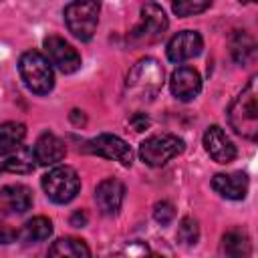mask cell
Returning a JSON list of instances; mask_svg holds the SVG:
<instances>
[{
	"instance_id": "4316f807",
	"label": "cell",
	"mask_w": 258,
	"mask_h": 258,
	"mask_svg": "<svg viewBox=\"0 0 258 258\" xmlns=\"http://www.w3.org/2000/svg\"><path fill=\"white\" fill-rule=\"evenodd\" d=\"M71 224H73L75 228H83V226L87 224V214H85V212H75L73 218H71Z\"/></svg>"
},
{
	"instance_id": "484cf974",
	"label": "cell",
	"mask_w": 258,
	"mask_h": 258,
	"mask_svg": "<svg viewBox=\"0 0 258 258\" xmlns=\"http://www.w3.org/2000/svg\"><path fill=\"white\" fill-rule=\"evenodd\" d=\"M16 238H18V232H16V230H12V228H8V226L0 220V244L16 242Z\"/></svg>"
},
{
	"instance_id": "4fadbf2b",
	"label": "cell",
	"mask_w": 258,
	"mask_h": 258,
	"mask_svg": "<svg viewBox=\"0 0 258 258\" xmlns=\"http://www.w3.org/2000/svg\"><path fill=\"white\" fill-rule=\"evenodd\" d=\"M36 167V157L32 147L16 145L10 149L0 151V173H30Z\"/></svg>"
},
{
	"instance_id": "7c38bea8",
	"label": "cell",
	"mask_w": 258,
	"mask_h": 258,
	"mask_svg": "<svg viewBox=\"0 0 258 258\" xmlns=\"http://www.w3.org/2000/svg\"><path fill=\"white\" fill-rule=\"evenodd\" d=\"M169 89L177 101H191L202 91V77L191 67H177L171 73Z\"/></svg>"
},
{
	"instance_id": "5b68a950",
	"label": "cell",
	"mask_w": 258,
	"mask_h": 258,
	"mask_svg": "<svg viewBox=\"0 0 258 258\" xmlns=\"http://www.w3.org/2000/svg\"><path fill=\"white\" fill-rule=\"evenodd\" d=\"M183 149H185V143L181 137H177L173 133H157V135H151L145 141H141L139 157L149 167H161L169 159L183 153Z\"/></svg>"
},
{
	"instance_id": "7a4b0ae2",
	"label": "cell",
	"mask_w": 258,
	"mask_h": 258,
	"mask_svg": "<svg viewBox=\"0 0 258 258\" xmlns=\"http://www.w3.org/2000/svg\"><path fill=\"white\" fill-rule=\"evenodd\" d=\"M256 81H258V77L254 75L228 109L230 127L238 135H242L250 141H254L258 137V89H256Z\"/></svg>"
},
{
	"instance_id": "ac0fdd59",
	"label": "cell",
	"mask_w": 258,
	"mask_h": 258,
	"mask_svg": "<svg viewBox=\"0 0 258 258\" xmlns=\"http://www.w3.org/2000/svg\"><path fill=\"white\" fill-rule=\"evenodd\" d=\"M250 250H252L250 248V238L244 230L234 228V230H230L222 236V246H220L222 254L232 256V258H240V256H248Z\"/></svg>"
},
{
	"instance_id": "2e32d148",
	"label": "cell",
	"mask_w": 258,
	"mask_h": 258,
	"mask_svg": "<svg viewBox=\"0 0 258 258\" xmlns=\"http://www.w3.org/2000/svg\"><path fill=\"white\" fill-rule=\"evenodd\" d=\"M248 175L242 171L234 173H216L212 179V187L226 200H244L248 194Z\"/></svg>"
},
{
	"instance_id": "f1b7e54d",
	"label": "cell",
	"mask_w": 258,
	"mask_h": 258,
	"mask_svg": "<svg viewBox=\"0 0 258 258\" xmlns=\"http://www.w3.org/2000/svg\"><path fill=\"white\" fill-rule=\"evenodd\" d=\"M238 2H242V4H248V2H254V0H238Z\"/></svg>"
},
{
	"instance_id": "30bf717a",
	"label": "cell",
	"mask_w": 258,
	"mask_h": 258,
	"mask_svg": "<svg viewBox=\"0 0 258 258\" xmlns=\"http://www.w3.org/2000/svg\"><path fill=\"white\" fill-rule=\"evenodd\" d=\"M204 48V40L200 36V32L196 30H181L175 36H171V40L167 42V58L175 64H181L194 56H198Z\"/></svg>"
},
{
	"instance_id": "277c9868",
	"label": "cell",
	"mask_w": 258,
	"mask_h": 258,
	"mask_svg": "<svg viewBox=\"0 0 258 258\" xmlns=\"http://www.w3.org/2000/svg\"><path fill=\"white\" fill-rule=\"evenodd\" d=\"M99 12H101L99 0H71L62 10L69 32L83 42H89L95 36L99 24Z\"/></svg>"
},
{
	"instance_id": "d6986e66",
	"label": "cell",
	"mask_w": 258,
	"mask_h": 258,
	"mask_svg": "<svg viewBox=\"0 0 258 258\" xmlns=\"http://www.w3.org/2000/svg\"><path fill=\"white\" fill-rule=\"evenodd\" d=\"M50 234H52V222L44 216H36L22 226V230L18 232V238H22L24 242H44L48 240Z\"/></svg>"
},
{
	"instance_id": "5bb4252c",
	"label": "cell",
	"mask_w": 258,
	"mask_h": 258,
	"mask_svg": "<svg viewBox=\"0 0 258 258\" xmlns=\"http://www.w3.org/2000/svg\"><path fill=\"white\" fill-rule=\"evenodd\" d=\"M123 198H125V185L115 179V177H107L103 179L97 189H95V202H97V208L101 210V214L105 216H113L119 212L121 204H123Z\"/></svg>"
},
{
	"instance_id": "d4e9b609",
	"label": "cell",
	"mask_w": 258,
	"mask_h": 258,
	"mask_svg": "<svg viewBox=\"0 0 258 258\" xmlns=\"http://www.w3.org/2000/svg\"><path fill=\"white\" fill-rule=\"evenodd\" d=\"M153 218H155V222L157 224H161V226H167V224H171V220L175 218V208H173V204L171 202H157L155 206H153Z\"/></svg>"
},
{
	"instance_id": "6da1fadb",
	"label": "cell",
	"mask_w": 258,
	"mask_h": 258,
	"mask_svg": "<svg viewBox=\"0 0 258 258\" xmlns=\"http://www.w3.org/2000/svg\"><path fill=\"white\" fill-rule=\"evenodd\" d=\"M161 87H163V67L155 58L145 56L137 60L129 71L125 83V95L131 103H149L157 97Z\"/></svg>"
},
{
	"instance_id": "8fae6325",
	"label": "cell",
	"mask_w": 258,
	"mask_h": 258,
	"mask_svg": "<svg viewBox=\"0 0 258 258\" xmlns=\"http://www.w3.org/2000/svg\"><path fill=\"white\" fill-rule=\"evenodd\" d=\"M204 147H206L208 155L216 163H220V165L232 163L236 159V145L226 135V131L222 127H218V125H212V127L206 129V133H204Z\"/></svg>"
},
{
	"instance_id": "7402d4cb",
	"label": "cell",
	"mask_w": 258,
	"mask_h": 258,
	"mask_svg": "<svg viewBox=\"0 0 258 258\" xmlns=\"http://www.w3.org/2000/svg\"><path fill=\"white\" fill-rule=\"evenodd\" d=\"M254 54V42L246 32H236L234 40H232V56L236 62L244 64L250 56Z\"/></svg>"
},
{
	"instance_id": "cb8c5ba5",
	"label": "cell",
	"mask_w": 258,
	"mask_h": 258,
	"mask_svg": "<svg viewBox=\"0 0 258 258\" xmlns=\"http://www.w3.org/2000/svg\"><path fill=\"white\" fill-rule=\"evenodd\" d=\"M198 238H200V226H198V222L194 218H189V216L181 218L179 228H177V240L181 244H185V246H194L198 242Z\"/></svg>"
},
{
	"instance_id": "52a82bcc",
	"label": "cell",
	"mask_w": 258,
	"mask_h": 258,
	"mask_svg": "<svg viewBox=\"0 0 258 258\" xmlns=\"http://www.w3.org/2000/svg\"><path fill=\"white\" fill-rule=\"evenodd\" d=\"M42 189L50 202L69 204L81 189L79 173L71 165H56L46 175H42Z\"/></svg>"
},
{
	"instance_id": "9c48e42d",
	"label": "cell",
	"mask_w": 258,
	"mask_h": 258,
	"mask_svg": "<svg viewBox=\"0 0 258 258\" xmlns=\"http://www.w3.org/2000/svg\"><path fill=\"white\" fill-rule=\"evenodd\" d=\"M85 151L95 153V155H101L105 159L119 161L121 165H131V161H133L131 147L121 137H117L113 133H101V135L89 139L85 143Z\"/></svg>"
},
{
	"instance_id": "83f0119b",
	"label": "cell",
	"mask_w": 258,
	"mask_h": 258,
	"mask_svg": "<svg viewBox=\"0 0 258 258\" xmlns=\"http://www.w3.org/2000/svg\"><path fill=\"white\" fill-rule=\"evenodd\" d=\"M131 123L135 125V131H143V129H145V127L149 125V121H147V117H143V115H139V121H137V119L133 117V119H131Z\"/></svg>"
},
{
	"instance_id": "e0dca14e",
	"label": "cell",
	"mask_w": 258,
	"mask_h": 258,
	"mask_svg": "<svg viewBox=\"0 0 258 258\" xmlns=\"http://www.w3.org/2000/svg\"><path fill=\"white\" fill-rule=\"evenodd\" d=\"M32 206V191L22 183H10L0 189V210L6 214H24Z\"/></svg>"
},
{
	"instance_id": "ffe728a7",
	"label": "cell",
	"mask_w": 258,
	"mask_h": 258,
	"mask_svg": "<svg viewBox=\"0 0 258 258\" xmlns=\"http://www.w3.org/2000/svg\"><path fill=\"white\" fill-rule=\"evenodd\" d=\"M48 254L50 256H75V258H81V256H91V250L79 238H58L48 248Z\"/></svg>"
},
{
	"instance_id": "9a60e30c",
	"label": "cell",
	"mask_w": 258,
	"mask_h": 258,
	"mask_svg": "<svg viewBox=\"0 0 258 258\" xmlns=\"http://www.w3.org/2000/svg\"><path fill=\"white\" fill-rule=\"evenodd\" d=\"M32 151H34L36 163H40V165H56L58 161L64 159L67 145H64V141L60 137H56L54 133H48L46 131V133H42L36 139Z\"/></svg>"
},
{
	"instance_id": "8992f818",
	"label": "cell",
	"mask_w": 258,
	"mask_h": 258,
	"mask_svg": "<svg viewBox=\"0 0 258 258\" xmlns=\"http://www.w3.org/2000/svg\"><path fill=\"white\" fill-rule=\"evenodd\" d=\"M167 26H169V22H167L163 8L157 2L149 0L141 6V18L133 26V30L129 32V40L133 44H139V46L157 42L163 36V32L167 30Z\"/></svg>"
},
{
	"instance_id": "3957f363",
	"label": "cell",
	"mask_w": 258,
	"mask_h": 258,
	"mask_svg": "<svg viewBox=\"0 0 258 258\" xmlns=\"http://www.w3.org/2000/svg\"><path fill=\"white\" fill-rule=\"evenodd\" d=\"M18 73L26 85V89L34 95H48L54 87V73L44 54L38 50L22 52L18 60Z\"/></svg>"
},
{
	"instance_id": "ba28073f",
	"label": "cell",
	"mask_w": 258,
	"mask_h": 258,
	"mask_svg": "<svg viewBox=\"0 0 258 258\" xmlns=\"http://www.w3.org/2000/svg\"><path fill=\"white\" fill-rule=\"evenodd\" d=\"M42 46H44V52H46L48 62L54 64L60 73L71 75V73H75V71L81 69V54L64 38H60L56 34H50V36L44 38Z\"/></svg>"
},
{
	"instance_id": "44dd1931",
	"label": "cell",
	"mask_w": 258,
	"mask_h": 258,
	"mask_svg": "<svg viewBox=\"0 0 258 258\" xmlns=\"http://www.w3.org/2000/svg\"><path fill=\"white\" fill-rule=\"evenodd\" d=\"M24 137H26V127L22 123H16V121L2 123L0 125V151L20 145Z\"/></svg>"
},
{
	"instance_id": "603a6c76",
	"label": "cell",
	"mask_w": 258,
	"mask_h": 258,
	"mask_svg": "<svg viewBox=\"0 0 258 258\" xmlns=\"http://www.w3.org/2000/svg\"><path fill=\"white\" fill-rule=\"evenodd\" d=\"M171 8L177 16H194L210 8V0H171Z\"/></svg>"
}]
</instances>
